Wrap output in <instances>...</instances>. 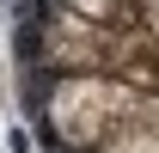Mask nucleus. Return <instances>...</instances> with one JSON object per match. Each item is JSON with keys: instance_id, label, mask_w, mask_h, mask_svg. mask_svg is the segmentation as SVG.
Instances as JSON below:
<instances>
[{"instance_id": "f03ea898", "label": "nucleus", "mask_w": 159, "mask_h": 153, "mask_svg": "<svg viewBox=\"0 0 159 153\" xmlns=\"http://www.w3.org/2000/svg\"><path fill=\"white\" fill-rule=\"evenodd\" d=\"M43 67H55V80L67 74H98V55H104V25L86 19V12H74V6H61L55 19H43Z\"/></svg>"}, {"instance_id": "7ed1b4c3", "label": "nucleus", "mask_w": 159, "mask_h": 153, "mask_svg": "<svg viewBox=\"0 0 159 153\" xmlns=\"http://www.w3.org/2000/svg\"><path fill=\"white\" fill-rule=\"evenodd\" d=\"M98 153H159V92L153 98H135L129 116L110 129V141H104Z\"/></svg>"}, {"instance_id": "20e7f679", "label": "nucleus", "mask_w": 159, "mask_h": 153, "mask_svg": "<svg viewBox=\"0 0 159 153\" xmlns=\"http://www.w3.org/2000/svg\"><path fill=\"white\" fill-rule=\"evenodd\" d=\"M67 6H74V12H86V19H116V12H122V6H129V0H67Z\"/></svg>"}, {"instance_id": "f257e3e1", "label": "nucleus", "mask_w": 159, "mask_h": 153, "mask_svg": "<svg viewBox=\"0 0 159 153\" xmlns=\"http://www.w3.org/2000/svg\"><path fill=\"white\" fill-rule=\"evenodd\" d=\"M129 104H135V92L116 86V80H104V74H67V80L49 86V98H43V129H49L55 153H98L104 141H110V129L129 116Z\"/></svg>"}]
</instances>
